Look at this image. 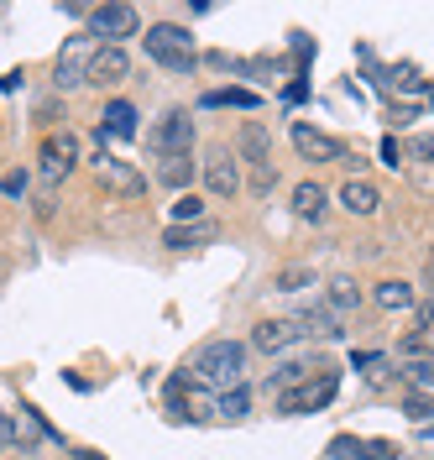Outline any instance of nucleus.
<instances>
[{
  "mask_svg": "<svg viewBox=\"0 0 434 460\" xmlns=\"http://www.w3.org/2000/svg\"><path fill=\"white\" fill-rule=\"evenodd\" d=\"M194 376H199L204 387H220V393L241 387V376H246V345L241 341L199 345V350H194Z\"/></svg>",
  "mask_w": 434,
  "mask_h": 460,
  "instance_id": "f257e3e1",
  "label": "nucleus"
},
{
  "mask_svg": "<svg viewBox=\"0 0 434 460\" xmlns=\"http://www.w3.org/2000/svg\"><path fill=\"white\" fill-rule=\"evenodd\" d=\"M235 163L252 168V189H257V194H272L278 163H272V137H267L261 120H246V126H241V152H235Z\"/></svg>",
  "mask_w": 434,
  "mask_h": 460,
  "instance_id": "f03ea898",
  "label": "nucleus"
},
{
  "mask_svg": "<svg viewBox=\"0 0 434 460\" xmlns=\"http://www.w3.org/2000/svg\"><path fill=\"white\" fill-rule=\"evenodd\" d=\"M146 58L152 63H163V68H173V74H189L194 68V37L173 22H163V27H146Z\"/></svg>",
  "mask_w": 434,
  "mask_h": 460,
  "instance_id": "7ed1b4c3",
  "label": "nucleus"
},
{
  "mask_svg": "<svg viewBox=\"0 0 434 460\" xmlns=\"http://www.w3.org/2000/svg\"><path fill=\"white\" fill-rule=\"evenodd\" d=\"M137 27H142L137 5H94L89 11V37L100 48H120V37H137Z\"/></svg>",
  "mask_w": 434,
  "mask_h": 460,
  "instance_id": "20e7f679",
  "label": "nucleus"
},
{
  "mask_svg": "<svg viewBox=\"0 0 434 460\" xmlns=\"http://www.w3.org/2000/svg\"><path fill=\"white\" fill-rule=\"evenodd\" d=\"M146 146L157 152V157H183L189 146H194V120L189 111H168L152 131H146Z\"/></svg>",
  "mask_w": 434,
  "mask_h": 460,
  "instance_id": "39448f33",
  "label": "nucleus"
},
{
  "mask_svg": "<svg viewBox=\"0 0 434 460\" xmlns=\"http://www.w3.org/2000/svg\"><path fill=\"white\" fill-rule=\"evenodd\" d=\"M37 163H42V178H48V183L68 178V172L79 168V137H74V131H48L42 146H37Z\"/></svg>",
  "mask_w": 434,
  "mask_h": 460,
  "instance_id": "423d86ee",
  "label": "nucleus"
},
{
  "mask_svg": "<svg viewBox=\"0 0 434 460\" xmlns=\"http://www.w3.org/2000/svg\"><path fill=\"white\" fill-rule=\"evenodd\" d=\"M293 152L304 157V163H346V142L341 137H330V131H319L309 120H293Z\"/></svg>",
  "mask_w": 434,
  "mask_h": 460,
  "instance_id": "0eeeda50",
  "label": "nucleus"
},
{
  "mask_svg": "<svg viewBox=\"0 0 434 460\" xmlns=\"http://www.w3.org/2000/svg\"><path fill=\"white\" fill-rule=\"evenodd\" d=\"M94 37L89 31H79V37H68L63 42V53H58V63H53V84L58 89H79L84 84V74H89V58H94Z\"/></svg>",
  "mask_w": 434,
  "mask_h": 460,
  "instance_id": "6e6552de",
  "label": "nucleus"
},
{
  "mask_svg": "<svg viewBox=\"0 0 434 460\" xmlns=\"http://www.w3.org/2000/svg\"><path fill=\"white\" fill-rule=\"evenodd\" d=\"M335 387H341V376L319 367V376H304L293 393H283V398H278V408H283V413H314V408H324V402L335 398Z\"/></svg>",
  "mask_w": 434,
  "mask_h": 460,
  "instance_id": "1a4fd4ad",
  "label": "nucleus"
},
{
  "mask_svg": "<svg viewBox=\"0 0 434 460\" xmlns=\"http://www.w3.org/2000/svg\"><path fill=\"white\" fill-rule=\"evenodd\" d=\"M94 178H100L111 194H120V199H142L146 194V178L131 168V163H120L116 152H100V157H94Z\"/></svg>",
  "mask_w": 434,
  "mask_h": 460,
  "instance_id": "9d476101",
  "label": "nucleus"
},
{
  "mask_svg": "<svg viewBox=\"0 0 434 460\" xmlns=\"http://www.w3.org/2000/svg\"><path fill=\"white\" fill-rule=\"evenodd\" d=\"M204 183H209L215 199H235V194H241V163H235L231 146H215V152L204 157Z\"/></svg>",
  "mask_w": 434,
  "mask_h": 460,
  "instance_id": "9b49d317",
  "label": "nucleus"
},
{
  "mask_svg": "<svg viewBox=\"0 0 434 460\" xmlns=\"http://www.w3.org/2000/svg\"><path fill=\"white\" fill-rule=\"evenodd\" d=\"M126 74H131V58H126V48H94L84 84L111 89V84H126Z\"/></svg>",
  "mask_w": 434,
  "mask_h": 460,
  "instance_id": "f8f14e48",
  "label": "nucleus"
},
{
  "mask_svg": "<svg viewBox=\"0 0 434 460\" xmlns=\"http://www.w3.org/2000/svg\"><path fill=\"white\" fill-rule=\"evenodd\" d=\"M398 450L387 439H356V434H335L330 439V460H393Z\"/></svg>",
  "mask_w": 434,
  "mask_h": 460,
  "instance_id": "ddd939ff",
  "label": "nucleus"
},
{
  "mask_svg": "<svg viewBox=\"0 0 434 460\" xmlns=\"http://www.w3.org/2000/svg\"><path fill=\"white\" fill-rule=\"evenodd\" d=\"M298 341H304V335H298V324H293V319H261L257 330H252V345H257V350H267V356L293 350Z\"/></svg>",
  "mask_w": 434,
  "mask_h": 460,
  "instance_id": "4468645a",
  "label": "nucleus"
},
{
  "mask_svg": "<svg viewBox=\"0 0 434 460\" xmlns=\"http://www.w3.org/2000/svg\"><path fill=\"white\" fill-rule=\"evenodd\" d=\"M341 209H346V215H361V220L376 215V209H382V194H376L372 178H346V183H341Z\"/></svg>",
  "mask_w": 434,
  "mask_h": 460,
  "instance_id": "2eb2a0df",
  "label": "nucleus"
},
{
  "mask_svg": "<svg viewBox=\"0 0 434 460\" xmlns=\"http://www.w3.org/2000/svg\"><path fill=\"white\" fill-rule=\"evenodd\" d=\"M324 209H330V194L319 189L314 178H304V183L293 189V215H298V220H324Z\"/></svg>",
  "mask_w": 434,
  "mask_h": 460,
  "instance_id": "dca6fc26",
  "label": "nucleus"
},
{
  "mask_svg": "<svg viewBox=\"0 0 434 460\" xmlns=\"http://www.w3.org/2000/svg\"><path fill=\"white\" fill-rule=\"evenodd\" d=\"M100 137H116V142H131L137 137V111L116 100V105H105V120H100Z\"/></svg>",
  "mask_w": 434,
  "mask_h": 460,
  "instance_id": "f3484780",
  "label": "nucleus"
},
{
  "mask_svg": "<svg viewBox=\"0 0 434 460\" xmlns=\"http://www.w3.org/2000/svg\"><path fill=\"white\" fill-rule=\"evenodd\" d=\"M324 304H330V314H335V319L350 314V309L361 304V288H356V278H330V288H324Z\"/></svg>",
  "mask_w": 434,
  "mask_h": 460,
  "instance_id": "a211bd4d",
  "label": "nucleus"
},
{
  "mask_svg": "<svg viewBox=\"0 0 434 460\" xmlns=\"http://www.w3.org/2000/svg\"><path fill=\"white\" fill-rule=\"evenodd\" d=\"M376 309H387V314H398V309H413V298H419V293H413V288L408 283H398V278H387V283H376Z\"/></svg>",
  "mask_w": 434,
  "mask_h": 460,
  "instance_id": "6ab92c4d",
  "label": "nucleus"
},
{
  "mask_svg": "<svg viewBox=\"0 0 434 460\" xmlns=\"http://www.w3.org/2000/svg\"><path fill=\"white\" fill-rule=\"evenodd\" d=\"M199 241H209V226H168V235H163V246H173V252H194Z\"/></svg>",
  "mask_w": 434,
  "mask_h": 460,
  "instance_id": "aec40b11",
  "label": "nucleus"
},
{
  "mask_svg": "<svg viewBox=\"0 0 434 460\" xmlns=\"http://www.w3.org/2000/svg\"><path fill=\"white\" fill-rule=\"evenodd\" d=\"M293 324H298V335H341V319L330 314V309H309V314H298Z\"/></svg>",
  "mask_w": 434,
  "mask_h": 460,
  "instance_id": "412c9836",
  "label": "nucleus"
},
{
  "mask_svg": "<svg viewBox=\"0 0 434 460\" xmlns=\"http://www.w3.org/2000/svg\"><path fill=\"white\" fill-rule=\"evenodd\" d=\"M157 178L168 183V189H183L189 178H194V157L183 152V157H163V168H157Z\"/></svg>",
  "mask_w": 434,
  "mask_h": 460,
  "instance_id": "4be33fe9",
  "label": "nucleus"
},
{
  "mask_svg": "<svg viewBox=\"0 0 434 460\" xmlns=\"http://www.w3.org/2000/svg\"><path fill=\"white\" fill-rule=\"evenodd\" d=\"M304 376H314V367H304V361H283V367L272 372V393L283 398V393H293V387H298Z\"/></svg>",
  "mask_w": 434,
  "mask_h": 460,
  "instance_id": "5701e85b",
  "label": "nucleus"
},
{
  "mask_svg": "<svg viewBox=\"0 0 434 460\" xmlns=\"http://www.w3.org/2000/svg\"><path fill=\"white\" fill-rule=\"evenodd\" d=\"M278 293H304V288H314V267H283L278 278H272Z\"/></svg>",
  "mask_w": 434,
  "mask_h": 460,
  "instance_id": "b1692460",
  "label": "nucleus"
},
{
  "mask_svg": "<svg viewBox=\"0 0 434 460\" xmlns=\"http://www.w3.org/2000/svg\"><path fill=\"white\" fill-rule=\"evenodd\" d=\"M204 220V199L199 194H178L173 199V226H199Z\"/></svg>",
  "mask_w": 434,
  "mask_h": 460,
  "instance_id": "393cba45",
  "label": "nucleus"
},
{
  "mask_svg": "<svg viewBox=\"0 0 434 460\" xmlns=\"http://www.w3.org/2000/svg\"><path fill=\"white\" fill-rule=\"evenodd\" d=\"M430 372H434L430 361H408V367H403V382L413 387V398H430V387H434Z\"/></svg>",
  "mask_w": 434,
  "mask_h": 460,
  "instance_id": "a878e982",
  "label": "nucleus"
},
{
  "mask_svg": "<svg viewBox=\"0 0 434 460\" xmlns=\"http://www.w3.org/2000/svg\"><path fill=\"white\" fill-rule=\"evenodd\" d=\"M246 387H231V393H220V398H215V413H220V419H246Z\"/></svg>",
  "mask_w": 434,
  "mask_h": 460,
  "instance_id": "bb28decb",
  "label": "nucleus"
},
{
  "mask_svg": "<svg viewBox=\"0 0 434 460\" xmlns=\"http://www.w3.org/2000/svg\"><path fill=\"white\" fill-rule=\"evenodd\" d=\"M204 105H235V111H252L257 94H246V89H215V94H204Z\"/></svg>",
  "mask_w": 434,
  "mask_h": 460,
  "instance_id": "cd10ccee",
  "label": "nucleus"
},
{
  "mask_svg": "<svg viewBox=\"0 0 434 460\" xmlns=\"http://www.w3.org/2000/svg\"><path fill=\"white\" fill-rule=\"evenodd\" d=\"M382 163H387V168H403V146L393 142V137L382 142Z\"/></svg>",
  "mask_w": 434,
  "mask_h": 460,
  "instance_id": "c85d7f7f",
  "label": "nucleus"
},
{
  "mask_svg": "<svg viewBox=\"0 0 434 460\" xmlns=\"http://www.w3.org/2000/svg\"><path fill=\"white\" fill-rule=\"evenodd\" d=\"M408 419L413 424H430V398H408Z\"/></svg>",
  "mask_w": 434,
  "mask_h": 460,
  "instance_id": "c756f323",
  "label": "nucleus"
},
{
  "mask_svg": "<svg viewBox=\"0 0 434 460\" xmlns=\"http://www.w3.org/2000/svg\"><path fill=\"white\" fill-rule=\"evenodd\" d=\"M0 189H5V194H27V178H22V172H5Z\"/></svg>",
  "mask_w": 434,
  "mask_h": 460,
  "instance_id": "7c9ffc66",
  "label": "nucleus"
}]
</instances>
